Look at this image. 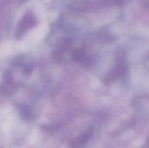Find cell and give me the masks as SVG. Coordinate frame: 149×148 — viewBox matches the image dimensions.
Wrapping results in <instances>:
<instances>
[{"mask_svg":"<svg viewBox=\"0 0 149 148\" xmlns=\"http://www.w3.org/2000/svg\"><path fill=\"white\" fill-rule=\"evenodd\" d=\"M36 19L35 17L32 14L27 13L22 19V21L19 24V26L17 28V35L21 36L24 32H26L30 28L33 27L35 25Z\"/></svg>","mask_w":149,"mask_h":148,"instance_id":"1","label":"cell"}]
</instances>
